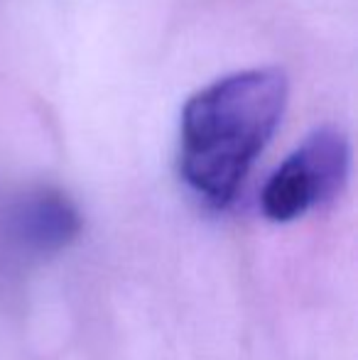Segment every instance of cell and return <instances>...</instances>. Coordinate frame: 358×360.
Returning <instances> with one entry per match:
<instances>
[{
	"label": "cell",
	"mask_w": 358,
	"mask_h": 360,
	"mask_svg": "<svg viewBox=\"0 0 358 360\" xmlns=\"http://www.w3.org/2000/svg\"><path fill=\"white\" fill-rule=\"evenodd\" d=\"M290 79L280 67L226 74L194 91L179 113L177 172L209 209H226L280 128Z\"/></svg>",
	"instance_id": "cell-1"
},
{
	"label": "cell",
	"mask_w": 358,
	"mask_h": 360,
	"mask_svg": "<svg viewBox=\"0 0 358 360\" xmlns=\"http://www.w3.org/2000/svg\"><path fill=\"white\" fill-rule=\"evenodd\" d=\"M351 172L349 138L336 125L314 128L268 176L260 214L270 223H292L341 194Z\"/></svg>",
	"instance_id": "cell-2"
},
{
	"label": "cell",
	"mask_w": 358,
	"mask_h": 360,
	"mask_svg": "<svg viewBox=\"0 0 358 360\" xmlns=\"http://www.w3.org/2000/svg\"><path fill=\"white\" fill-rule=\"evenodd\" d=\"M82 228L79 206L57 186H32L13 196L3 211L5 240L27 260H47L67 250Z\"/></svg>",
	"instance_id": "cell-3"
}]
</instances>
